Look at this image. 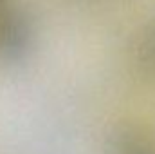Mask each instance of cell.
<instances>
[{
    "mask_svg": "<svg viewBox=\"0 0 155 154\" xmlns=\"http://www.w3.org/2000/svg\"><path fill=\"white\" fill-rule=\"evenodd\" d=\"M105 154H155V140L132 125L116 127L107 136Z\"/></svg>",
    "mask_w": 155,
    "mask_h": 154,
    "instance_id": "cell-1",
    "label": "cell"
},
{
    "mask_svg": "<svg viewBox=\"0 0 155 154\" xmlns=\"http://www.w3.org/2000/svg\"><path fill=\"white\" fill-rule=\"evenodd\" d=\"M144 56H146L148 65L155 71V31L148 37V42L144 45Z\"/></svg>",
    "mask_w": 155,
    "mask_h": 154,
    "instance_id": "cell-2",
    "label": "cell"
}]
</instances>
